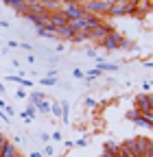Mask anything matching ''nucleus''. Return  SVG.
Returning a JSON list of instances; mask_svg holds the SVG:
<instances>
[{
	"instance_id": "f03ea898",
	"label": "nucleus",
	"mask_w": 153,
	"mask_h": 157,
	"mask_svg": "<svg viewBox=\"0 0 153 157\" xmlns=\"http://www.w3.org/2000/svg\"><path fill=\"white\" fill-rule=\"evenodd\" d=\"M123 146H125L133 157H144V153L151 148V140H149V137H144V135H136V137L125 140Z\"/></svg>"
},
{
	"instance_id": "9b49d317",
	"label": "nucleus",
	"mask_w": 153,
	"mask_h": 157,
	"mask_svg": "<svg viewBox=\"0 0 153 157\" xmlns=\"http://www.w3.org/2000/svg\"><path fill=\"white\" fill-rule=\"evenodd\" d=\"M15 155H18V148H15L13 142H7L2 148H0V157H15Z\"/></svg>"
},
{
	"instance_id": "aec40b11",
	"label": "nucleus",
	"mask_w": 153,
	"mask_h": 157,
	"mask_svg": "<svg viewBox=\"0 0 153 157\" xmlns=\"http://www.w3.org/2000/svg\"><path fill=\"white\" fill-rule=\"evenodd\" d=\"M50 113L57 116V118H61V105L59 103H50Z\"/></svg>"
},
{
	"instance_id": "2f4dec72",
	"label": "nucleus",
	"mask_w": 153,
	"mask_h": 157,
	"mask_svg": "<svg viewBox=\"0 0 153 157\" xmlns=\"http://www.w3.org/2000/svg\"><path fill=\"white\" fill-rule=\"evenodd\" d=\"M142 87H144V92H149V90H151V81H144Z\"/></svg>"
},
{
	"instance_id": "4be33fe9",
	"label": "nucleus",
	"mask_w": 153,
	"mask_h": 157,
	"mask_svg": "<svg viewBox=\"0 0 153 157\" xmlns=\"http://www.w3.org/2000/svg\"><path fill=\"white\" fill-rule=\"evenodd\" d=\"M53 155H55V148H53L50 144H46L44 151H42V157H53Z\"/></svg>"
},
{
	"instance_id": "f704fd0d",
	"label": "nucleus",
	"mask_w": 153,
	"mask_h": 157,
	"mask_svg": "<svg viewBox=\"0 0 153 157\" xmlns=\"http://www.w3.org/2000/svg\"><path fill=\"white\" fill-rule=\"evenodd\" d=\"M0 26H2V29H9V22H7V20H0Z\"/></svg>"
},
{
	"instance_id": "e433bc0d",
	"label": "nucleus",
	"mask_w": 153,
	"mask_h": 157,
	"mask_svg": "<svg viewBox=\"0 0 153 157\" xmlns=\"http://www.w3.org/2000/svg\"><path fill=\"white\" fill-rule=\"evenodd\" d=\"M0 94H5V85L2 83H0Z\"/></svg>"
},
{
	"instance_id": "72a5a7b5",
	"label": "nucleus",
	"mask_w": 153,
	"mask_h": 157,
	"mask_svg": "<svg viewBox=\"0 0 153 157\" xmlns=\"http://www.w3.org/2000/svg\"><path fill=\"white\" fill-rule=\"evenodd\" d=\"M20 46H22V48H24V50H29V52H31V50H33V46H31V44H20Z\"/></svg>"
},
{
	"instance_id": "a878e982",
	"label": "nucleus",
	"mask_w": 153,
	"mask_h": 157,
	"mask_svg": "<svg viewBox=\"0 0 153 157\" xmlns=\"http://www.w3.org/2000/svg\"><path fill=\"white\" fill-rule=\"evenodd\" d=\"M15 98H26V92L20 87V90H15Z\"/></svg>"
},
{
	"instance_id": "9d476101",
	"label": "nucleus",
	"mask_w": 153,
	"mask_h": 157,
	"mask_svg": "<svg viewBox=\"0 0 153 157\" xmlns=\"http://www.w3.org/2000/svg\"><path fill=\"white\" fill-rule=\"evenodd\" d=\"M96 70H99V72H116L118 66H116V63H105L103 57H96Z\"/></svg>"
},
{
	"instance_id": "0eeeda50",
	"label": "nucleus",
	"mask_w": 153,
	"mask_h": 157,
	"mask_svg": "<svg viewBox=\"0 0 153 157\" xmlns=\"http://www.w3.org/2000/svg\"><path fill=\"white\" fill-rule=\"evenodd\" d=\"M123 44H125V37H123L118 31H112V33L103 39V42H101V46H103L105 50H120Z\"/></svg>"
},
{
	"instance_id": "b1692460",
	"label": "nucleus",
	"mask_w": 153,
	"mask_h": 157,
	"mask_svg": "<svg viewBox=\"0 0 153 157\" xmlns=\"http://www.w3.org/2000/svg\"><path fill=\"white\" fill-rule=\"evenodd\" d=\"M70 42H85V33H74L70 37Z\"/></svg>"
},
{
	"instance_id": "f3484780",
	"label": "nucleus",
	"mask_w": 153,
	"mask_h": 157,
	"mask_svg": "<svg viewBox=\"0 0 153 157\" xmlns=\"http://www.w3.org/2000/svg\"><path fill=\"white\" fill-rule=\"evenodd\" d=\"M44 98H46V96H44L42 92H33V94H31V101H29V105H33V107H35L40 101H44Z\"/></svg>"
},
{
	"instance_id": "bb28decb",
	"label": "nucleus",
	"mask_w": 153,
	"mask_h": 157,
	"mask_svg": "<svg viewBox=\"0 0 153 157\" xmlns=\"http://www.w3.org/2000/svg\"><path fill=\"white\" fill-rule=\"evenodd\" d=\"M85 105H88V107H96V101H94V98H90V96H88V98H85Z\"/></svg>"
},
{
	"instance_id": "f8f14e48",
	"label": "nucleus",
	"mask_w": 153,
	"mask_h": 157,
	"mask_svg": "<svg viewBox=\"0 0 153 157\" xmlns=\"http://www.w3.org/2000/svg\"><path fill=\"white\" fill-rule=\"evenodd\" d=\"M118 148H120V144L114 142V140H107V142L103 144V153H109V155H114V157L118 155Z\"/></svg>"
},
{
	"instance_id": "20e7f679",
	"label": "nucleus",
	"mask_w": 153,
	"mask_h": 157,
	"mask_svg": "<svg viewBox=\"0 0 153 157\" xmlns=\"http://www.w3.org/2000/svg\"><path fill=\"white\" fill-rule=\"evenodd\" d=\"M107 15H112V17L136 15V0H114V5H112Z\"/></svg>"
},
{
	"instance_id": "ddd939ff",
	"label": "nucleus",
	"mask_w": 153,
	"mask_h": 157,
	"mask_svg": "<svg viewBox=\"0 0 153 157\" xmlns=\"http://www.w3.org/2000/svg\"><path fill=\"white\" fill-rule=\"evenodd\" d=\"M35 116H37V111H35V107H33V105H29V107L20 113V118H22V120H26V122L35 120Z\"/></svg>"
},
{
	"instance_id": "6e6552de",
	"label": "nucleus",
	"mask_w": 153,
	"mask_h": 157,
	"mask_svg": "<svg viewBox=\"0 0 153 157\" xmlns=\"http://www.w3.org/2000/svg\"><path fill=\"white\" fill-rule=\"evenodd\" d=\"M48 22H50V26L57 31V29H61V26H68V20L59 13V11H53V13H48Z\"/></svg>"
},
{
	"instance_id": "412c9836",
	"label": "nucleus",
	"mask_w": 153,
	"mask_h": 157,
	"mask_svg": "<svg viewBox=\"0 0 153 157\" xmlns=\"http://www.w3.org/2000/svg\"><path fill=\"white\" fill-rule=\"evenodd\" d=\"M40 83L42 85H57V78L55 76H44V78H40Z\"/></svg>"
},
{
	"instance_id": "1a4fd4ad",
	"label": "nucleus",
	"mask_w": 153,
	"mask_h": 157,
	"mask_svg": "<svg viewBox=\"0 0 153 157\" xmlns=\"http://www.w3.org/2000/svg\"><path fill=\"white\" fill-rule=\"evenodd\" d=\"M5 7H9V9H13L15 13H22V15H24V11H26V0H7Z\"/></svg>"
},
{
	"instance_id": "39448f33",
	"label": "nucleus",
	"mask_w": 153,
	"mask_h": 157,
	"mask_svg": "<svg viewBox=\"0 0 153 157\" xmlns=\"http://www.w3.org/2000/svg\"><path fill=\"white\" fill-rule=\"evenodd\" d=\"M59 13L66 17V20H76V17H81L83 15V9L79 2H74V0H61V7H59Z\"/></svg>"
},
{
	"instance_id": "7ed1b4c3",
	"label": "nucleus",
	"mask_w": 153,
	"mask_h": 157,
	"mask_svg": "<svg viewBox=\"0 0 153 157\" xmlns=\"http://www.w3.org/2000/svg\"><path fill=\"white\" fill-rule=\"evenodd\" d=\"M133 103H136V111L149 120H153V94L151 92H144V94H138L133 98Z\"/></svg>"
},
{
	"instance_id": "2eb2a0df",
	"label": "nucleus",
	"mask_w": 153,
	"mask_h": 157,
	"mask_svg": "<svg viewBox=\"0 0 153 157\" xmlns=\"http://www.w3.org/2000/svg\"><path fill=\"white\" fill-rule=\"evenodd\" d=\"M37 35L40 37H57V31L53 26H46V29H37Z\"/></svg>"
},
{
	"instance_id": "473e14b6",
	"label": "nucleus",
	"mask_w": 153,
	"mask_h": 157,
	"mask_svg": "<svg viewBox=\"0 0 153 157\" xmlns=\"http://www.w3.org/2000/svg\"><path fill=\"white\" fill-rule=\"evenodd\" d=\"M29 157H42V153H40V151H31V155H29Z\"/></svg>"
},
{
	"instance_id": "6ab92c4d",
	"label": "nucleus",
	"mask_w": 153,
	"mask_h": 157,
	"mask_svg": "<svg viewBox=\"0 0 153 157\" xmlns=\"http://www.w3.org/2000/svg\"><path fill=\"white\" fill-rule=\"evenodd\" d=\"M136 124L138 127H147V129H151V124H153V120H149V118H144V116H140L138 120H136Z\"/></svg>"
},
{
	"instance_id": "5701e85b",
	"label": "nucleus",
	"mask_w": 153,
	"mask_h": 157,
	"mask_svg": "<svg viewBox=\"0 0 153 157\" xmlns=\"http://www.w3.org/2000/svg\"><path fill=\"white\" fill-rule=\"evenodd\" d=\"M138 118H140V113H138L136 109H131V111H127V120H131V122H136Z\"/></svg>"
},
{
	"instance_id": "4468645a",
	"label": "nucleus",
	"mask_w": 153,
	"mask_h": 157,
	"mask_svg": "<svg viewBox=\"0 0 153 157\" xmlns=\"http://www.w3.org/2000/svg\"><path fill=\"white\" fill-rule=\"evenodd\" d=\"M35 111H40V113H50V103L44 98V101H40V103L35 105Z\"/></svg>"
},
{
	"instance_id": "f257e3e1",
	"label": "nucleus",
	"mask_w": 153,
	"mask_h": 157,
	"mask_svg": "<svg viewBox=\"0 0 153 157\" xmlns=\"http://www.w3.org/2000/svg\"><path fill=\"white\" fill-rule=\"evenodd\" d=\"M79 5H81V9H83L85 15H99V17H103V15L109 13L114 0H83V2H79Z\"/></svg>"
},
{
	"instance_id": "4c0bfd02",
	"label": "nucleus",
	"mask_w": 153,
	"mask_h": 157,
	"mask_svg": "<svg viewBox=\"0 0 153 157\" xmlns=\"http://www.w3.org/2000/svg\"><path fill=\"white\" fill-rule=\"evenodd\" d=\"M0 131H2V124H0Z\"/></svg>"
},
{
	"instance_id": "cd10ccee",
	"label": "nucleus",
	"mask_w": 153,
	"mask_h": 157,
	"mask_svg": "<svg viewBox=\"0 0 153 157\" xmlns=\"http://www.w3.org/2000/svg\"><path fill=\"white\" fill-rule=\"evenodd\" d=\"M7 142H9V140H7V137H5V133H2V131H0V148H2V146H5Z\"/></svg>"
},
{
	"instance_id": "423d86ee",
	"label": "nucleus",
	"mask_w": 153,
	"mask_h": 157,
	"mask_svg": "<svg viewBox=\"0 0 153 157\" xmlns=\"http://www.w3.org/2000/svg\"><path fill=\"white\" fill-rule=\"evenodd\" d=\"M114 29H112V24H99V26H94V29H90L88 33H85V39H90V42H96V44H101L103 39L112 33Z\"/></svg>"
},
{
	"instance_id": "c9c22d12",
	"label": "nucleus",
	"mask_w": 153,
	"mask_h": 157,
	"mask_svg": "<svg viewBox=\"0 0 153 157\" xmlns=\"http://www.w3.org/2000/svg\"><path fill=\"white\" fill-rule=\"evenodd\" d=\"M101 157H114V155H109V153H101Z\"/></svg>"
},
{
	"instance_id": "dca6fc26",
	"label": "nucleus",
	"mask_w": 153,
	"mask_h": 157,
	"mask_svg": "<svg viewBox=\"0 0 153 157\" xmlns=\"http://www.w3.org/2000/svg\"><path fill=\"white\" fill-rule=\"evenodd\" d=\"M74 33L68 29V26H61V29H57V37H61V39H68V42H70V37H72Z\"/></svg>"
},
{
	"instance_id": "393cba45",
	"label": "nucleus",
	"mask_w": 153,
	"mask_h": 157,
	"mask_svg": "<svg viewBox=\"0 0 153 157\" xmlns=\"http://www.w3.org/2000/svg\"><path fill=\"white\" fill-rule=\"evenodd\" d=\"M72 76H74V78H85V76H83V70H79V68L72 70Z\"/></svg>"
},
{
	"instance_id": "7c9ffc66",
	"label": "nucleus",
	"mask_w": 153,
	"mask_h": 157,
	"mask_svg": "<svg viewBox=\"0 0 153 157\" xmlns=\"http://www.w3.org/2000/svg\"><path fill=\"white\" fill-rule=\"evenodd\" d=\"M7 46H9V48H18V46H20V44H18V42H15V39H11V42H9Z\"/></svg>"
},
{
	"instance_id": "c85d7f7f",
	"label": "nucleus",
	"mask_w": 153,
	"mask_h": 157,
	"mask_svg": "<svg viewBox=\"0 0 153 157\" xmlns=\"http://www.w3.org/2000/svg\"><path fill=\"white\" fill-rule=\"evenodd\" d=\"M85 144H88L85 137H81V140H76V142H74V146H85Z\"/></svg>"
},
{
	"instance_id": "c756f323",
	"label": "nucleus",
	"mask_w": 153,
	"mask_h": 157,
	"mask_svg": "<svg viewBox=\"0 0 153 157\" xmlns=\"http://www.w3.org/2000/svg\"><path fill=\"white\" fill-rule=\"evenodd\" d=\"M40 140H42V142H48V140H50V135H48V133H42V135H40Z\"/></svg>"
},
{
	"instance_id": "a211bd4d",
	"label": "nucleus",
	"mask_w": 153,
	"mask_h": 157,
	"mask_svg": "<svg viewBox=\"0 0 153 157\" xmlns=\"http://www.w3.org/2000/svg\"><path fill=\"white\" fill-rule=\"evenodd\" d=\"M103 72H99L96 68H92V70H88V72H83V76H88V81H92V78H99Z\"/></svg>"
}]
</instances>
